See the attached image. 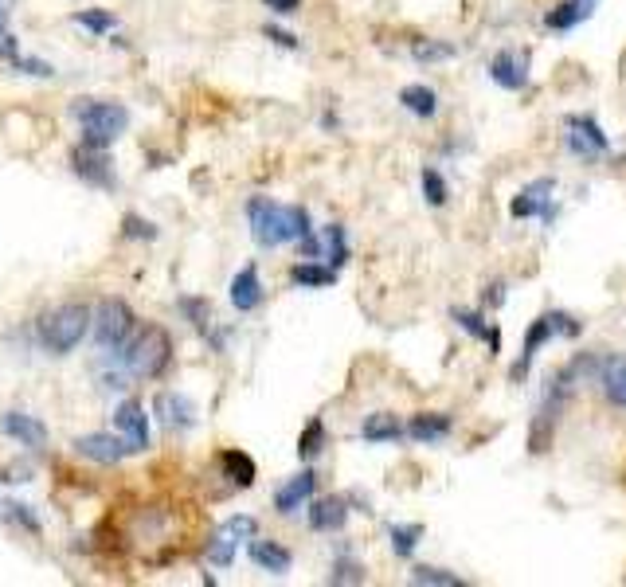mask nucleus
Wrapping results in <instances>:
<instances>
[{"label":"nucleus","mask_w":626,"mask_h":587,"mask_svg":"<svg viewBox=\"0 0 626 587\" xmlns=\"http://www.w3.org/2000/svg\"><path fill=\"white\" fill-rule=\"evenodd\" d=\"M364 580H368L364 564L349 560V556H337L333 568H329V584H364Z\"/></svg>","instance_id":"obj_37"},{"label":"nucleus","mask_w":626,"mask_h":587,"mask_svg":"<svg viewBox=\"0 0 626 587\" xmlns=\"http://www.w3.org/2000/svg\"><path fill=\"white\" fill-rule=\"evenodd\" d=\"M325 443H329V431H325V419H317V415H313L310 423L302 427V435H298V458H302V462H313L317 454L325 451Z\"/></svg>","instance_id":"obj_29"},{"label":"nucleus","mask_w":626,"mask_h":587,"mask_svg":"<svg viewBox=\"0 0 626 587\" xmlns=\"http://www.w3.org/2000/svg\"><path fill=\"white\" fill-rule=\"evenodd\" d=\"M450 317L458 321V329H466L470 337H478V341H486V349H490V357L501 353V329L490 325L482 314H474V310H450Z\"/></svg>","instance_id":"obj_24"},{"label":"nucleus","mask_w":626,"mask_h":587,"mask_svg":"<svg viewBox=\"0 0 626 587\" xmlns=\"http://www.w3.org/2000/svg\"><path fill=\"white\" fill-rule=\"evenodd\" d=\"M490 79L501 91H525L529 87V55L525 51H497L490 59Z\"/></svg>","instance_id":"obj_13"},{"label":"nucleus","mask_w":626,"mask_h":587,"mask_svg":"<svg viewBox=\"0 0 626 587\" xmlns=\"http://www.w3.org/2000/svg\"><path fill=\"white\" fill-rule=\"evenodd\" d=\"M71 118L79 122V130H83L79 145H87V149H110L130 130V110H126V102H114V98H75Z\"/></svg>","instance_id":"obj_3"},{"label":"nucleus","mask_w":626,"mask_h":587,"mask_svg":"<svg viewBox=\"0 0 626 587\" xmlns=\"http://www.w3.org/2000/svg\"><path fill=\"white\" fill-rule=\"evenodd\" d=\"M177 310L184 314V321L196 329V333H212V302L208 298H196V294H180L177 298Z\"/></svg>","instance_id":"obj_28"},{"label":"nucleus","mask_w":626,"mask_h":587,"mask_svg":"<svg viewBox=\"0 0 626 587\" xmlns=\"http://www.w3.org/2000/svg\"><path fill=\"white\" fill-rule=\"evenodd\" d=\"M71 169H75V177H83V181L94 184V188H102V192H114V188H118V173H114L106 149H87V145H79V149L71 153Z\"/></svg>","instance_id":"obj_10"},{"label":"nucleus","mask_w":626,"mask_h":587,"mask_svg":"<svg viewBox=\"0 0 626 587\" xmlns=\"http://www.w3.org/2000/svg\"><path fill=\"white\" fill-rule=\"evenodd\" d=\"M90 314L94 310L87 302H59V306L44 310L40 321H36V337H40L44 353H51V357L75 353L83 345V337L90 333Z\"/></svg>","instance_id":"obj_4"},{"label":"nucleus","mask_w":626,"mask_h":587,"mask_svg":"<svg viewBox=\"0 0 626 587\" xmlns=\"http://www.w3.org/2000/svg\"><path fill=\"white\" fill-rule=\"evenodd\" d=\"M591 372H595V380H599L603 396L619 407V411H626V357H619V353L599 357Z\"/></svg>","instance_id":"obj_18"},{"label":"nucleus","mask_w":626,"mask_h":587,"mask_svg":"<svg viewBox=\"0 0 626 587\" xmlns=\"http://www.w3.org/2000/svg\"><path fill=\"white\" fill-rule=\"evenodd\" d=\"M349 231L341 224H329L325 227V235H321V259H329V267L333 271H341L345 263H349Z\"/></svg>","instance_id":"obj_27"},{"label":"nucleus","mask_w":626,"mask_h":587,"mask_svg":"<svg viewBox=\"0 0 626 587\" xmlns=\"http://www.w3.org/2000/svg\"><path fill=\"white\" fill-rule=\"evenodd\" d=\"M110 357L126 380H161L173 368V337L161 325H137L134 337Z\"/></svg>","instance_id":"obj_2"},{"label":"nucleus","mask_w":626,"mask_h":587,"mask_svg":"<svg viewBox=\"0 0 626 587\" xmlns=\"http://www.w3.org/2000/svg\"><path fill=\"white\" fill-rule=\"evenodd\" d=\"M122 235H126V239H141V243H153L161 231H157L153 220H145V216H137V212H126V216H122Z\"/></svg>","instance_id":"obj_38"},{"label":"nucleus","mask_w":626,"mask_h":587,"mask_svg":"<svg viewBox=\"0 0 626 587\" xmlns=\"http://www.w3.org/2000/svg\"><path fill=\"white\" fill-rule=\"evenodd\" d=\"M141 325L137 314L130 310V302H122V298H102L98 306H94V314H90V333H94V341H98V349L110 357V353H118L130 337H134V329Z\"/></svg>","instance_id":"obj_5"},{"label":"nucleus","mask_w":626,"mask_h":587,"mask_svg":"<svg viewBox=\"0 0 626 587\" xmlns=\"http://www.w3.org/2000/svg\"><path fill=\"white\" fill-rule=\"evenodd\" d=\"M0 482H32V466H4Z\"/></svg>","instance_id":"obj_43"},{"label":"nucleus","mask_w":626,"mask_h":587,"mask_svg":"<svg viewBox=\"0 0 626 587\" xmlns=\"http://www.w3.org/2000/svg\"><path fill=\"white\" fill-rule=\"evenodd\" d=\"M313 494H317V474H313V470H302V474H294L290 482H282V486L274 490V513H278V517H294L298 509L310 505Z\"/></svg>","instance_id":"obj_15"},{"label":"nucleus","mask_w":626,"mask_h":587,"mask_svg":"<svg viewBox=\"0 0 626 587\" xmlns=\"http://www.w3.org/2000/svg\"><path fill=\"white\" fill-rule=\"evenodd\" d=\"M71 447H75L79 458L98 462V466H118V462L130 454V443H126L118 431H94V435H79Z\"/></svg>","instance_id":"obj_9"},{"label":"nucleus","mask_w":626,"mask_h":587,"mask_svg":"<svg viewBox=\"0 0 626 587\" xmlns=\"http://www.w3.org/2000/svg\"><path fill=\"white\" fill-rule=\"evenodd\" d=\"M0 431H4L12 443H20L24 451H44L47 439H51L44 419H36V415H28V411H4V415H0Z\"/></svg>","instance_id":"obj_11"},{"label":"nucleus","mask_w":626,"mask_h":587,"mask_svg":"<svg viewBox=\"0 0 626 587\" xmlns=\"http://www.w3.org/2000/svg\"><path fill=\"white\" fill-rule=\"evenodd\" d=\"M247 220H251V235L263 251H274L282 243H298L313 235V220L306 204H278L270 196H251L247 200Z\"/></svg>","instance_id":"obj_1"},{"label":"nucleus","mask_w":626,"mask_h":587,"mask_svg":"<svg viewBox=\"0 0 626 587\" xmlns=\"http://www.w3.org/2000/svg\"><path fill=\"white\" fill-rule=\"evenodd\" d=\"M419 184H423V200L431 204V208H443L450 200V184H447V177L439 173V169H423V177H419Z\"/></svg>","instance_id":"obj_34"},{"label":"nucleus","mask_w":626,"mask_h":587,"mask_svg":"<svg viewBox=\"0 0 626 587\" xmlns=\"http://www.w3.org/2000/svg\"><path fill=\"white\" fill-rule=\"evenodd\" d=\"M216 462H220V474H224L235 490H251V486H255V478H259L255 458H251L247 451H239V447H227V451H220L216 454Z\"/></svg>","instance_id":"obj_20"},{"label":"nucleus","mask_w":626,"mask_h":587,"mask_svg":"<svg viewBox=\"0 0 626 587\" xmlns=\"http://www.w3.org/2000/svg\"><path fill=\"white\" fill-rule=\"evenodd\" d=\"M583 325L576 321L572 314H564V310H548V314H540L529 329H525V345H521V357H517V364H513V380H525L529 376V364H533V357H537L540 349L552 341V337H580Z\"/></svg>","instance_id":"obj_6"},{"label":"nucleus","mask_w":626,"mask_h":587,"mask_svg":"<svg viewBox=\"0 0 626 587\" xmlns=\"http://www.w3.org/2000/svg\"><path fill=\"white\" fill-rule=\"evenodd\" d=\"M595 4H599V0H560V4L544 16V28L556 32V36H560V32H572V28H580L583 20L595 16Z\"/></svg>","instance_id":"obj_22"},{"label":"nucleus","mask_w":626,"mask_h":587,"mask_svg":"<svg viewBox=\"0 0 626 587\" xmlns=\"http://www.w3.org/2000/svg\"><path fill=\"white\" fill-rule=\"evenodd\" d=\"M263 36H267L270 44L290 47V51H298V47H302V40H298L294 32H286V28H278V24H267V28H263Z\"/></svg>","instance_id":"obj_41"},{"label":"nucleus","mask_w":626,"mask_h":587,"mask_svg":"<svg viewBox=\"0 0 626 587\" xmlns=\"http://www.w3.org/2000/svg\"><path fill=\"white\" fill-rule=\"evenodd\" d=\"M12 12H16V0H0V59L4 63L20 55V40L12 36Z\"/></svg>","instance_id":"obj_32"},{"label":"nucleus","mask_w":626,"mask_h":587,"mask_svg":"<svg viewBox=\"0 0 626 587\" xmlns=\"http://www.w3.org/2000/svg\"><path fill=\"white\" fill-rule=\"evenodd\" d=\"M411 55H415V63H443V59H454V47L439 44V40H415Z\"/></svg>","instance_id":"obj_39"},{"label":"nucleus","mask_w":626,"mask_h":587,"mask_svg":"<svg viewBox=\"0 0 626 587\" xmlns=\"http://www.w3.org/2000/svg\"><path fill=\"white\" fill-rule=\"evenodd\" d=\"M114 431L130 443V454L149 451V415L141 400H122L114 407Z\"/></svg>","instance_id":"obj_12"},{"label":"nucleus","mask_w":626,"mask_h":587,"mask_svg":"<svg viewBox=\"0 0 626 587\" xmlns=\"http://www.w3.org/2000/svg\"><path fill=\"white\" fill-rule=\"evenodd\" d=\"M360 439L364 443H400L403 439V423L392 415V411H376V415H368L364 423H360Z\"/></svg>","instance_id":"obj_23"},{"label":"nucleus","mask_w":626,"mask_h":587,"mask_svg":"<svg viewBox=\"0 0 626 587\" xmlns=\"http://www.w3.org/2000/svg\"><path fill=\"white\" fill-rule=\"evenodd\" d=\"M556 181L552 177H540V181L525 184L513 204H509V216L513 220H540V224H552L556 220Z\"/></svg>","instance_id":"obj_8"},{"label":"nucleus","mask_w":626,"mask_h":587,"mask_svg":"<svg viewBox=\"0 0 626 587\" xmlns=\"http://www.w3.org/2000/svg\"><path fill=\"white\" fill-rule=\"evenodd\" d=\"M235 548H239V541H235L227 529H216V533L208 537V544H204L208 564H216V568H231V564H235Z\"/></svg>","instance_id":"obj_31"},{"label":"nucleus","mask_w":626,"mask_h":587,"mask_svg":"<svg viewBox=\"0 0 626 587\" xmlns=\"http://www.w3.org/2000/svg\"><path fill=\"white\" fill-rule=\"evenodd\" d=\"M274 16H294V12H302V0H263Z\"/></svg>","instance_id":"obj_42"},{"label":"nucleus","mask_w":626,"mask_h":587,"mask_svg":"<svg viewBox=\"0 0 626 587\" xmlns=\"http://www.w3.org/2000/svg\"><path fill=\"white\" fill-rule=\"evenodd\" d=\"M227 298H231V306H235L239 314H255V310L267 302V290H263V278H259V267H255V263H247L243 271L231 278Z\"/></svg>","instance_id":"obj_16"},{"label":"nucleus","mask_w":626,"mask_h":587,"mask_svg":"<svg viewBox=\"0 0 626 587\" xmlns=\"http://www.w3.org/2000/svg\"><path fill=\"white\" fill-rule=\"evenodd\" d=\"M400 106L407 114H415V118H423V122H431L435 114H439V94L431 91L427 83H407L400 91Z\"/></svg>","instance_id":"obj_25"},{"label":"nucleus","mask_w":626,"mask_h":587,"mask_svg":"<svg viewBox=\"0 0 626 587\" xmlns=\"http://www.w3.org/2000/svg\"><path fill=\"white\" fill-rule=\"evenodd\" d=\"M411 584H423V587H462L466 580L462 576H454L447 568H427V564H419V568H411Z\"/></svg>","instance_id":"obj_36"},{"label":"nucleus","mask_w":626,"mask_h":587,"mask_svg":"<svg viewBox=\"0 0 626 587\" xmlns=\"http://www.w3.org/2000/svg\"><path fill=\"white\" fill-rule=\"evenodd\" d=\"M290 282L302 286V290H325V286L337 282V271L333 267H321L317 259H302V263L290 267Z\"/></svg>","instance_id":"obj_26"},{"label":"nucleus","mask_w":626,"mask_h":587,"mask_svg":"<svg viewBox=\"0 0 626 587\" xmlns=\"http://www.w3.org/2000/svg\"><path fill=\"white\" fill-rule=\"evenodd\" d=\"M450 431H454V419H450L447 411H419V415H411V423L403 427V435L415 439V443H423V447L443 443Z\"/></svg>","instance_id":"obj_19"},{"label":"nucleus","mask_w":626,"mask_h":587,"mask_svg":"<svg viewBox=\"0 0 626 587\" xmlns=\"http://www.w3.org/2000/svg\"><path fill=\"white\" fill-rule=\"evenodd\" d=\"M306 517H310L313 533H341L345 521H349V497L329 494V497H310L306 505Z\"/></svg>","instance_id":"obj_14"},{"label":"nucleus","mask_w":626,"mask_h":587,"mask_svg":"<svg viewBox=\"0 0 626 587\" xmlns=\"http://www.w3.org/2000/svg\"><path fill=\"white\" fill-rule=\"evenodd\" d=\"M220 529H227L235 541H251V537H259V521H255V517H247V513H235V517H227Z\"/></svg>","instance_id":"obj_40"},{"label":"nucleus","mask_w":626,"mask_h":587,"mask_svg":"<svg viewBox=\"0 0 626 587\" xmlns=\"http://www.w3.org/2000/svg\"><path fill=\"white\" fill-rule=\"evenodd\" d=\"M157 415H161V423L169 431H192L200 411H196V404L184 392H165V396H157Z\"/></svg>","instance_id":"obj_21"},{"label":"nucleus","mask_w":626,"mask_h":587,"mask_svg":"<svg viewBox=\"0 0 626 587\" xmlns=\"http://www.w3.org/2000/svg\"><path fill=\"white\" fill-rule=\"evenodd\" d=\"M71 20L79 28H87L90 36H110L118 28V16L110 8H79V12H71Z\"/></svg>","instance_id":"obj_30"},{"label":"nucleus","mask_w":626,"mask_h":587,"mask_svg":"<svg viewBox=\"0 0 626 587\" xmlns=\"http://www.w3.org/2000/svg\"><path fill=\"white\" fill-rule=\"evenodd\" d=\"M486 302H490V306H501V302H505V282H493L490 294H486Z\"/></svg>","instance_id":"obj_44"},{"label":"nucleus","mask_w":626,"mask_h":587,"mask_svg":"<svg viewBox=\"0 0 626 587\" xmlns=\"http://www.w3.org/2000/svg\"><path fill=\"white\" fill-rule=\"evenodd\" d=\"M564 145H568V153L587 157V161L611 153V137L595 122V114H568L564 118Z\"/></svg>","instance_id":"obj_7"},{"label":"nucleus","mask_w":626,"mask_h":587,"mask_svg":"<svg viewBox=\"0 0 626 587\" xmlns=\"http://www.w3.org/2000/svg\"><path fill=\"white\" fill-rule=\"evenodd\" d=\"M247 556H251V564L259 572H270V576H290V568H294V552L286 544L267 541V537H251L247 541Z\"/></svg>","instance_id":"obj_17"},{"label":"nucleus","mask_w":626,"mask_h":587,"mask_svg":"<svg viewBox=\"0 0 626 587\" xmlns=\"http://www.w3.org/2000/svg\"><path fill=\"white\" fill-rule=\"evenodd\" d=\"M16 75H28V79H55L59 71H55V63H47V59H40V55H16L12 63H8Z\"/></svg>","instance_id":"obj_35"},{"label":"nucleus","mask_w":626,"mask_h":587,"mask_svg":"<svg viewBox=\"0 0 626 587\" xmlns=\"http://www.w3.org/2000/svg\"><path fill=\"white\" fill-rule=\"evenodd\" d=\"M0 525H8V509H4V497H0Z\"/></svg>","instance_id":"obj_45"},{"label":"nucleus","mask_w":626,"mask_h":587,"mask_svg":"<svg viewBox=\"0 0 626 587\" xmlns=\"http://www.w3.org/2000/svg\"><path fill=\"white\" fill-rule=\"evenodd\" d=\"M388 537H392V552H396L400 560H411L419 541H423V525H392Z\"/></svg>","instance_id":"obj_33"}]
</instances>
